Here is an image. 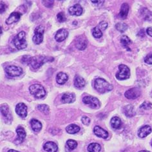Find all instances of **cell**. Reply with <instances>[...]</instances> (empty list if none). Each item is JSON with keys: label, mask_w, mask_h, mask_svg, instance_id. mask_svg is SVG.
Here are the masks:
<instances>
[{"label": "cell", "mask_w": 152, "mask_h": 152, "mask_svg": "<svg viewBox=\"0 0 152 152\" xmlns=\"http://www.w3.org/2000/svg\"><path fill=\"white\" fill-rule=\"evenodd\" d=\"M94 88L98 92L104 94L110 92L113 89V86L102 78H97L94 82Z\"/></svg>", "instance_id": "obj_1"}, {"label": "cell", "mask_w": 152, "mask_h": 152, "mask_svg": "<svg viewBox=\"0 0 152 152\" xmlns=\"http://www.w3.org/2000/svg\"><path fill=\"white\" fill-rule=\"evenodd\" d=\"M54 61V58L51 57H47L44 56H36L32 57L30 62V65L34 69H38L45 63L52 62Z\"/></svg>", "instance_id": "obj_2"}, {"label": "cell", "mask_w": 152, "mask_h": 152, "mask_svg": "<svg viewBox=\"0 0 152 152\" xmlns=\"http://www.w3.org/2000/svg\"><path fill=\"white\" fill-rule=\"evenodd\" d=\"M29 91L31 95L36 99H43L46 96V91L44 87L39 84H34L29 87Z\"/></svg>", "instance_id": "obj_3"}, {"label": "cell", "mask_w": 152, "mask_h": 152, "mask_svg": "<svg viewBox=\"0 0 152 152\" xmlns=\"http://www.w3.org/2000/svg\"><path fill=\"white\" fill-rule=\"evenodd\" d=\"M26 34L24 31H21L14 37V44L18 50H23L27 47L26 40Z\"/></svg>", "instance_id": "obj_4"}, {"label": "cell", "mask_w": 152, "mask_h": 152, "mask_svg": "<svg viewBox=\"0 0 152 152\" xmlns=\"http://www.w3.org/2000/svg\"><path fill=\"white\" fill-rule=\"evenodd\" d=\"M116 78L119 80L127 79L130 76V70L126 65L121 64L119 66V72L116 74Z\"/></svg>", "instance_id": "obj_5"}, {"label": "cell", "mask_w": 152, "mask_h": 152, "mask_svg": "<svg viewBox=\"0 0 152 152\" xmlns=\"http://www.w3.org/2000/svg\"><path fill=\"white\" fill-rule=\"evenodd\" d=\"M45 28L42 25L37 26L34 30V36H33V42L36 45H39L43 41V34Z\"/></svg>", "instance_id": "obj_6"}, {"label": "cell", "mask_w": 152, "mask_h": 152, "mask_svg": "<svg viewBox=\"0 0 152 152\" xmlns=\"http://www.w3.org/2000/svg\"><path fill=\"white\" fill-rule=\"evenodd\" d=\"M83 101L85 104L88 105L90 108L93 109H98L101 106L100 101L97 98L93 96H85L83 99Z\"/></svg>", "instance_id": "obj_7"}, {"label": "cell", "mask_w": 152, "mask_h": 152, "mask_svg": "<svg viewBox=\"0 0 152 152\" xmlns=\"http://www.w3.org/2000/svg\"><path fill=\"white\" fill-rule=\"evenodd\" d=\"M5 72L10 77H17L22 74L23 70L21 67L10 65L5 68Z\"/></svg>", "instance_id": "obj_8"}, {"label": "cell", "mask_w": 152, "mask_h": 152, "mask_svg": "<svg viewBox=\"0 0 152 152\" xmlns=\"http://www.w3.org/2000/svg\"><path fill=\"white\" fill-rule=\"evenodd\" d=\"M141 92L140 90L138 88H132L128 90L124 93V96L128 99H135L140 96Z\"/></svg>", "instance_id": "obj_9"}, {"label": "cell", "mask_w": 152, "mask_h": 152, "mask_svg": "<svg viewBox=\"0 0 152 152\" xmlns=\"http://www.w3.org/2000/svg\"><path fill=\"white\" fill-rule=\"evenodd\" d=\"M87 39L84 36H80L75 40V47L78 50H83L87 47Z\"/></svg>", "instance_id": "obj_10"}, {"label": "cell", "mask_w": 152, "mask_h": 152, "mask_svg": "<svg viewBox=\"0 0 152 152\" xmlns=\"http://www.w3.org/2000/svg\"><path fill=\"white\" fill-rule=\"evenodd\" d=\"M16 112L19 116L25 118L27 116V107L23 102L18 103L16 106Z\"/></svg>", "instance_id": "obj_11"}, {"label": "cell", "mask_w": 152, "mask_h": 152, "mask_svg": "<svg viewBox=\"0 0 152 152\" xmlns=\"http://www.w3.org/2000/svg\"><path fill=\"white\" fill-rule=\"evenodd\" d=\"M68 36V30L65 28H61L56 34L55 39L58 42H62L63 41L65 40Z\"/></svg>", "instance_id": "obj_12"}, {"label": "cell", "mask_w": 152, "mask_h": 152, "mask_svg": "<svg viewBox=\"0 0 152 152\" xmlns=\"http://www.w3.org/2000/svg\"><path fill=\"white\" fill-rule=\"evenodd\" d=\"M94 132L96 136L102 139H107L108 137V133L99 126H96L94 128Z\"/></svg>", "instance_id": "obj_13"}, {"label": "cell", "mask_w": 152, "mask_h": 152, "mask_svg": "<svg viewBox=\"0 0 152 152\" xmlns=\"http://www.w3.org/2000/svg\"><path fill=\"white\" fill-rule=\"evenodd\" d=\"M69 14L72 16H81L83 13V8L79 4H75L74 6L70 7L68 9Z\"/></svg>", "instance_id": "obj_14"}, {"label": "cell", "mask_w": 152, "mask_h": 152, "mask_svg": "<svg viewBox=\"0 0 152 152\" xmlns=\"http://www.w3.org/2000/svg\"><path fill=\"white\" fill-rule=\"evenodd\" d=\"M21 14L18 12H14L11 14L9 17L6 20V23L7 25H10L13 23L17 22L20 20L21 17Z\"/></svg>", "instance_id": "obj_15"}, {"label": "cell", "mask_w": 152, "mask_h": 152, "mask_svg": "<svg viewBox=\"0 0 152 152\" xmlns=\"http://www.w3.org/2000/svg\"><path fill=\"white\" fill-rule=\"evenodd\" d=\"M75 100V96L73 93H64L61 97L63 103H72Z\"/></svg>", "instance_id": "obj_16"}, {"label": "cell", "mask_w": 152, "mask_h": 152, "mask_svg": "<svg viewBox=\"0 0 152 152\" xmlns=\"http://www.w3.org/2000/svg\"><path fill=\"white\" fill-rule=\"evenodd\" d=\"M151 132V128L148 126V125H145L139 129L138 132V135L140 138H144L146 136L149 135Z\"/></svg>", "instance_id": "obj_17"}, {"label": "cell", "mask_w": 152, "mask_h": 152, "mask_svg": "<svg viewBox=\"0 0 152 152\" xmlns=\"http://www.w3.org/2000/svg\"><path fill=\"white\" fill-rule=\"evenodd\" d=\"M44 150L48 152H57L58 147L57 144L54 142H47L43 146Z\"/></svg>", "instance_id": "obj_18"}, {"label": "cell", "mask_w": 152, "mask_h": 152, "mask_svg": "<svg viewBox=\"0 0 152 152\" xmlns=\"http://www.w3.org/2000/svg\"><path fill=\"white\" fill-rule=\"evenodd\" d=\"M128 12H129V5L128 3H124L122 5H121L120 12L119 14V18L123 19V20L126 19L128 14Z\"/></svg>", "instance_id": "obj_19"}, {"label": "cell", "mask_w": 152, "mask_h": 152, "mask_svg": "<svg viewBox=\"0 0 152 152\" xmlns=\"http://www.w3.org/2000/svg\"><path fill=\"white\" fill-rule=\"evenodd\" d=\"M68 79V75L64 72H59L56 75V81L59 85H63Z\"/></svg>", "instance_id": "obj_20"}, {"label": "cell", "mask_w": 152, "mask_h": 152, "mask_svg": "<svg viewBox=\"0 0 152 152\" xmlns=\"http://www.w3.org/2000/svg\"><path fill=\"white\" fill-rule=\"evenodd\" d=\"M86 84L85 80L81 76H76L74 79V86L77 88L81 89L85 87Z\"/></svg>", "instance_id": "obj_21"}, {"label": "cell", "mask_w": 152, "mask_h": 152, "mask_svg": "<svg viewBox=\"0 0 152 152\" xmlns=\"http://www.w3.org/2000/svg\"><path fill=\"white\" fill-rule=\"evenodd\" d=\"M30 124L33 131L35 132H39L42 129V124L37 119H32L30 121Z\"/></svg>", "instance_id": "obj_22"}, {"label": "cell", "mask_w": 152, "mask_h": 152, "mask_svg": "<svg viewBox=\"0 0 152 152\" xmlns=\"http://www.w3.org/2000/svg\"><path fill=\"white\" fill-rule=\"evenodd\" d=\"M124 113L128 117H132L135 115V112L134 106L132 105H126L124 107Z\"/></svg>", "instance_id": "obj_23"}, {"label": "cell", "mask_w": 152, "mask_h": 152, "mask_svg": "<svg viewBox=\"0 0 152 152\" xmlns=\"http://www.w3.org/2000/svg\"><path fill=\"white\" fill-rule=\"evenodd\" d=\"M80 130V127L77 125L74 124H72L68 125V126L66 128V131L67 133L70 134H77Z\"/></svg>", "instance_id": "obj_24"}, {"label": "cell", "mask_w": 152, "mask_h": 152, "mask_svg": "<svg viewBox=\"0 0 152 152\" xmlns=\"http://www.w3.org/2000/svg\"><path fill=\"white\" fill-rule=\"evenodd\" d=\"M16 132H17L18 135V138L17 139L16 141H19L20 142V143L22 142L23 140L25 139L26 135L24 128H23L21 127H19L17 128Z\"/></svg>", "instance_id": "obj_25"}, {"label": "cell", "mask_w": 152, "mask_h": 152, "mask_svg": "<svg viewBox=\"0 0 152 152\" xmlns=\"http://www.w3.org/2000/svg\"><path fill=\"white\" fill-rule=\"evenodd\" d=\"M1 112L2 115L6 119H10L11 117H12V116H11L10 113V112H9V108L7 104H5L1 105Z\"/></svg>", "instance_id": "obj_26"}, {"label": "cell", "mask_w": 152, "mask_h": 152, "mask_svg": "<svg viewBox=\"0 0 152 152\" xmlns=\"http://www.w3.org/2000/svg\"><path fill=\"white\" fill-rule=\"evenodd\" d=\"M110 123H111V125H112V126L113 128L119 129L121 126L122 122H121V121L119 117H113L112 118L111 121H110Z\"/></svg>", "instance_id": "obj_27"}, {"label": "cell", "mask_w": 152, "mask_h": 152, "mask_svg": "<svg viewBox=\"0 0 152 152\" xmlns=\"http://www.w3.org/2000/svg\"><path fill=\"white\" fill-rule=\"evenodd\" d=\"M101 150V146L98 143H91L88 146V151L89 152H99Z\"/></svg>", "instance_id": "obj_28"}, {"label": "cell", "mask_w": 152, "mask_h": 152, "mask_svg": "<svg viewBox=\"0 0 152 152\" xmlns=\"http://www.w3.org/2000/svg\"><path fill=\"white\" fill-rule=\"evenodd\" d=\"M131 42H132V41H131L130 38H129L126 36H123L122 37H121V44H122L124 48H126L128 50H130V49H129L128 45L131 43Z\"/></svg>", "instance_id": "obj_29"}, {"label": "cell", "mask_w": 152, "mask_h": 152, "mask_svg": "<svg viewBox=\"0 0 152 152\" xmlns=\"http://www.w3.org/2000/svg\"><path fill=\"white\" fill-rule=\"evenodd\" d=\"M115 28L118 31L123 33L127 30L128 25L126 23H117L115 25Z\"/></svg>", "instance_id": "obj_30"}, {"label": "cell", "mask_w": 152, "mask_h": 152, "mask_svg": "<svg viewBox=\"0 0 152 152\" xmlns=\"http://www.w3.org/2000/svg\"><path fill=\"white\" fill-rule=\"evenodd\" d=\"M92 34H93V36L95 38H97V39L101 38L102 36V33L101 30L99 28L98 26L94 28L93 31H92Z\"/></svg>", "instance_id": "obj_31"}, {"label": "cell", "mask_w": 152, "mask_h": 152, "mask_svg": "<svg viewBox=\"0 0 152 152\" xmlns=\"http://www.w3.org/2000/svg\"><path fill=\"white\" fill-rule=\"evenodd\" d=\"M66 144L68 147L70 148V150H74L76 148L77 146V142L75 141L74 140H72V139H69L67 140L66 142Z\"/></svg>", "instance_id": "obj_32"}, {"label": "cell", "mask_w": 152, "mask_h": 152, "mask_svg": "<svg viewBox=\"0 0 152 152\" xmlns=\"http://www.w3.org/2000/svg\"><path fill=\"white\" fill-rule=\"evenodd\" d=\"M144 19L146 20H150L152 19V13L146 9H143L142 12Z\"/></svg>", "instance_id": "obj_33"}, {"label": "cell", "mask_w": 152, "mask_h": 152, "mask_svg": "<svg viewBox=\"0 0 152 152\" xmlns=\"http://www.w3.org/2000/svg\"><path fill=\"white\" fill-rule=\"evenodd\" d=\"M37 108L39 111L45 113H48L49 112V110H50L47 104H39L37 106Z\"/></svg>", "instance_id": "obj_34"}, {"label": "cell", "mask_w": 152, "mask_h": 152, "mask_svg": "<svg viewBox=\"0 0 152 152\" xmlns=\"http://www.w3.org/2000/svg\"><path fill=\"white\" fill-rule=\"evenodd\" d=\"M57 18H58V20L59 23H63L66 20V18L65 15H64V12H60L57 15Z\"/></svg>", "instance_id": "obj_35"}, {"label": "cell", "mask_w": 152, "mask_h": 152, "mask_svg": "<svg viewBox=\"0 0 152 152\" xmlns=\"http://www.w3.org/2000/svg\"><path fill=\"white\" fill-rule=\"evenodd\" d=\"M140 108H142L144 110H150L152 108V104L150 102L145 101L141 105H140Z\"/></svg>", "instance_id": "obj_36"}, {"label": "cell", "mask_w": 152, "mask_h": 152, "mask_svg": "<svg viewBox=\"0 0 152 152\" xmlns=\"http://www.w3.org/2000/svg\"><path fill=\"white\" fill-rule=\"evenodd\" d=\"M31 58L32 57L30 56H25L23 57V58L21 59V61L22 63L23 64H30V60H31Z\"/></svg>", "instance_id": "obj_37"}, {"label": "cell", "mask_w": 152, "mask_h": 152, "mask_svg": "<svg viewBox=\"0 0 152 152\" xmlns=\"http://www.w3.org/2000/svg\"><path fill=\"white\" fill-rule=\"evenodd\" d=\"M81 121L83 124L86 125V126H88L90 123V119L86 116H83L81 118Z\"/></svg>", "instance_id": "obj_38"}, {"label": "cell", "mask_w": 152, "mask_h": 152, "mask_svg": "<svg viewBox=\"0 0 152 152\" xmlns=\"http://www.w3.org/2000/svg\"><path fill=\"white\" fill-rule=\"evenodd\" d=\"M99 28L102 30H104L106 29L108 26V23L106 21H101L99 25Z\"/></svg>", "instance_id": "obj_39"}, {"label": "cell", "mask_w": 152, "mask_h": 152, "mask_svg": "<svg viewBox=\"0 0 152 152\" xmlns=\"http://www.w3.org/2000/svg\"><path fill=\"white\" fill-rule=\"evenodd\" d=\"M144 61L146 63L152 64V54H148L145 58H144Z\"/></svg>", "instance_id": "obj_40"}, {"label": "cell", "mask_w": 152, "mask_h": 152, "mask_svg": "<svg viewBox=\"0 0 152 152\" xmlns=\"http://www.w3.org/2000/svg\"><path fill=\"white\" fill-rule=\"evenodd\" d=\"M43 4L48 8H50L54 5V1H42Z\"/></svg>", "instance_id": "obj_41"}, {"label": "cell", "mask_w": 152, "mask_h": 152, "mask_svg": "<svg viewBox=\"0 0 152 152\" xmlns=\"http://www.w3.org/2000/svg\"><path fill=\"white\" fill-rule=\"evenodd\" d=\"M6 5L4 3H1V4H0V12H1V13L4 12V11L6 10Z\"/></svg>", "instance_id": "obj_42"}, {"label": "cell", "mask_w": 152, "mask_h": 152, "mask_svg": "<svg viewBox=\"0 0 152 152\" xmlns=\"http://www.w3.org/2000/svg\"><path fill=\"white\" fill-rule=\"evenodd\" d=\"M146 32L148 35L152 37V27H148L146 30Z\"/></svg>", "instance_id": "obj_43"}, {"label": "cell", "mask_w": 152, "mask_h": 152, "mask_svg": "<svg viewBox=\"0 0 152 152\" xmlns=\"http://www.w3.org/2000/svg\"><path fill=\"white\" fill-rule=\"evenodd\" d=\"M8 152H20V151H16V150H10Z\"/></svg>", "instance_id": "obj_44"}, {"label": "cell", "mask_w": 152, "mask_h": 152, "mask_svg": "<svg viewBox=\"0 0 152 152\" xmlns=\"http://www.w3.org/2000/svg\"><path fill=\"white\" fill-rule=\"evenodd\" d=\"M102 1H92V2L93 3H99V2H102Z\"/></svg>", "instance_id": "obj_45"}, {"label": "cell", "mask_w": 152, "mask_h": 152, "mask_svg": "<svg viewBox=\"0 0 152 152\" xmlns=\"http://www.w3.org/2000/svg\"><path fill=\"white\" fill-rule=\"evenodd\" d=\"M139 152H150V151H146V150H142V151H140Z\"/></svg>", "instance_id": "obj_46"}, {"label": "cell", "mask_w": 152, "mask_h": 152, "mask_svg": "<svg viewBox=\"0 0 152 152\" xmlns=\"http://www.w3.org/2000/svg\"><path fill=\"white\" fill-rule=\"evenodd\" d=\"M151 144H152V143H151Z\"/></svg>", "instance_id": "obj_47"}]
</instances>
